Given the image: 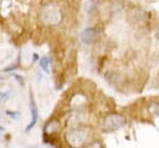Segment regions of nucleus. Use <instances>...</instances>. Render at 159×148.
<instances>
[{"label": "nucleus", "instance_id": "10", "mask_svg": "<svg viewBox=\"0 0 159 148\" xmlns=\"http://www.w3.org/2000/svg\"><path fill=\"white\" fill-rule=\"evenodd\" d=\"M84 148H104V147H103V144H102L99 141H92V142H89Z\"/></svg>", "mask_w": 159, "mask_h": 148}, {"label": "nucleus", "instance_id": "9", "mask_svg": "<svg viewBox=\"0 0 159 148\" xmlns=\"http://www.w3.org/2000/svg\"><path fill=\"white\" fill-rule=\"evenodd\" d=\"M11 91H2V92H0V104L1 103H5L10 97H11Z\"/></svg>", "mask_w": 159, "mask_h": 148}, {"label": "nucleus", "instance_id": "6", "mask_svg": "<svg viewBox=\"0 0 159 148\" xmlns=\"http://www.w3.org/2000/svg\"><path fill=\"white\" fill-rule=\"evenodd\" d=\"M60 131V122L57 119H51L48 121L45 126H43V133L45 136H50L52 137L55 133H57Z\"/></svg>", "mask_w": 159, "mask_h": 148}, {"label": "nucleus", "instance_id": "3", "mask_svg": "<svg viewBox=\"0 0 159 148\" xmlns=\"http://www.w3.org/2000/svg\"><path fill=\"white\" fill-rule=\"evenodd\" d=\"M41 17H42V20H43L46 24L55 25V24L60 22V20H61V11H60V9H58L57 6H55V5H46V6L42 9Z\"/></svg>", "mask_w": 159, "mask_h": 148}, {"label": "nucleus", "instance_id": "12", "mask_svg": "<svg viewBox=\"0 0 159 148\" xmlns=\"http://www.w3.org/2000/svg\"><path fill=\"white\" fill-rule=\"evenodd\" d=\"M16 67H17L16 65H14V66H7L6 68H4V71H2V72H7V71H12V70H15Z\"/></svg>", "mask_w": 159, "mask_h": 148}, {"label": "nucleus", "instance_id": "4", "mask_svg": "<svg viewBox=\"0 0 159 148\" xmlns=\"http://www.w3.org/2000/svg\"><path fill=\"white\" fill-rule=\"evenodd\" d=\"M29 101H30V114H31V119H30L29 124L25 128V132L26 133H29L37 124V121H39V107H37V103H36V99H35V96H34L32 91H30V93H29Z\"/></svg>", "mask_w": 159, "mask_h": 148}, {"label": "nucleus", "instance_id": "8", "mask_svg": "<svg viewBox=\"0 0 159 148\" xmlns=\"http://www.w3.org/2000/svg\"><path fill=\"white\" fill-rule=\"evenodd\" d=\"M39 65H40V67H41L46 73H50V68H48V66H50V60H48V57L42 56L41 58H39Z\"/></svg>", "mask_w": 159, "mask_h": 148}, {"label": "nucleus", "instance_id": "14", "mask_svg": "<svg viewBox=\"0 0 159 148\" xmlns=\"http://www.w3.org/2000/svg\"><path fill=\"white\" fill-rule=\"evenodd\" d=\"M1 132H4V128H2V127H0V133H1Z\"/></svg>", "mask_w": 159, "mask_h": 148}, {"label": "nucleus", "instance_id": "1", "mask_svg": "<svg viewBox=\"0 0 159 148\" xmlns=\"http://www.w3.org/2000/svg\"><path fill=\"white\" fill-rule=\"evenodd\" d=\"M65 141L71 148H82L89 143V131L84 127H73L65 133Z\"/></svg>", "mask_w": 159, "mask_h": 148}, {"label": "nucleus", "instance_id": "2", "mask_svg": "<svg viewBox=\"0 0 159 148\" xmlns=\"http://www.w3.org/2000/svg\"><path fill=\"white\" fill-rule=\"evenodd\" d=\"M127 119L122 113H108L103 119H102V124H101V129L104 133H109V132H116L118 129H120L124 124H125Z\"/></svg>", "mask_w": 159, "mask_h": 148}, {"label": "nucleus", "instance_id": "13", "mask_svg": "<svg viewBox=\"0 0 159 148\" xmlns=\"http://www.w3.org/2000/svg\"><path fill=\"white\" fill-rule=\"evenodd\" d=\"M155 36H157V39L159 40V27L157 29V32H155Z\"/></svg>", "mask_w": 159, "mask_h": 148}, {"label": "nucleus", "instance_id": "5", "mask_svg": "<svg viewBox=\"0 0 159 148\" xmlns=\"http://www.w3.org/2000/svg\"><path fill=\"white\" fill-rule=\"evenodd\" d=\"M99 36H101V31L97 27H87L80 35L81 40L84 44H93V42H96V41L99 40Z\"/></svg>", "mask_w": 159, "mask_h": 148}, {"label": "nucleus", "instance_id": "7", "mask_svg": "<svg viewBox=\"0 0 159 148\" xmlns=\"http://www.w3.org/2000/svg\"><path fill=\"white\" fill-rule=\"evenodd\" d=\"M148 113L152 117L159 116V102H150L148 104Z\"/></svg>", "mask_w": 159, "mask_h": 148}, {"label": "nucleus", "instance_id": "11", "mask_svg": "<svg viewBox=\"0 0 159 148\" xmlns=\"http://www.w3.org/2000/svg\"><path fill=\"white\" fill-rule=\"evenodd\" d=\"M15 78L19 81V83H20L21 86H24V85H25V82H24V78H22L21 76H19V75H15Z\"/></svg>", "mask_w": 159, "mask_h": 148}]
</instances>
